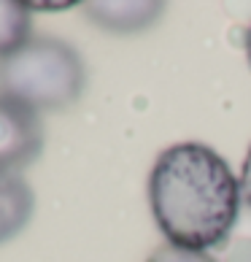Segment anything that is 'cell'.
Masks as SVG:
<instances>
[{
    "instance_id": "3957f363",
    "label": "cell",
    "mask_w": 251,
    "mask_h": 262,
    "mask_svg": "<svg viewBox=\"0 0 251 262\" xmlns=\"http://www.w3.org/2000/svg\"><path fill=\"white\" fill-rule=\"evenodd\" d=\"M41 114L22 103L0 98V170L22 173L43 151Z\"/></svg>"
},
{
    "instance_id": "6da1fadb",
    "label": "cell",
    "mask_w": 251,
    "mask_h": 262,
    "mask_svg": "<svg viewBox=\"0 0 251 262\" xmlns=\"http://www.w3.org/2000/svg\"><path fill=\"white\" fill-rule=\"evenodd\" d=\"M240 187L227 160L200 141L173 143L149 176V206L170 246L208 251L230 238L240 213Z\"/></svg>"
},
{
    "instance_id": "9c48e42d",
    "label": "cell",
    "mask_w": 251,
    "mask_h": 262,
    "mask_svg": "<svg viewBox=\"0 0 251 262\" xmlns=\"http://www.w3.org/2000/svg\"><path fill=\"white\" fill-rule=\"evenodd\" d=\"M238 187H240V200H243V206L251 208V146H248V151H246L243 168H240Z\"/></svg>"
},
{
    "instance_id": "ba28073f",
    "label": "cell",
    "mask_w": 251,
    "mask_h": 262,
    "mask_svg": "<svg viewBox=\"0 0 251 262\" xmlns=\"http://www.w3.org/2000/svg\"><path fill=\"white\" fill-rule=\"evenodd\" d=\"M146 262H216L208 251H192V249H178L170 244H162L151 251Z\"/></svg>"
},
{
    "instance_id": "5b68a950",
    "label": "cell",
    "mask_w": 251,
    "mask_h": 262,
    "mask_svg": "<svg viewBox=\"0 0 251 262\" xmlns=\"http://www.w3.org/2000/svg\"><path fill=\"white\" fill-rule=\"evenodd\" d=\"M35 211V195L22 173L0 170V244L16 238Z\"/></svg>"
},
{
    "instance_id": "7a4b0ae2",
    "label": "cell",
    "mask_w": 251,
    "mask_h": 262,
    "mask_svg": "<svg viewBox=\"0 0 251 262\" xmlns=\"http://www.w3.org/2000/svg\"><path fill=\"white\" fill-rule=\"evenodd\" d=\"M86 65L71 43L33 35L16 52L0 57V98L33 111H60L84 95Z\"/></svg>"
},
{
    "instance_id": "8992f818",
    "label": "cell",
    "mask_w": 251,
    "mask_h": 262,
    "mask_svg": "<svg viewBox=\"0 0 251 262\" xmlns=\"http://www.w3.org/2000/svg\"><path fill=\"white\" fill-rule=\"evenodd\" d=\"M33 38V11L19 0H0V57L16 52Z\"/></svg>"
},
{
    "instance_id": "277c9868",
    "label": "cell",
    "mask_w": 251,
    "mask_h": 262,
    "mask_svg": "<svg viewBox=\"0 0 251 262\" xmlns=\"http://www.w3.org/2000/svg\"><path fill=\"white\" fill-rule=\"evenodd\" d=\"M84 11L86 19L103 30L127 35L151 27L165 14V3L159 0H100V3H84Z\"/></svg>"
},
{
    "instance_id": "8fae6325",
    "label": "cell",
    "mask_w": 251,
    "mask_h": 262,
    "mask_svg": "<svg viewBox=\"0 0 251 262\" xmlns=\"http://www.w3.org/2000/svg\"><path fill=\"white\" fill-rule=\"evenodd\" d=\"M246 57H248V65H251V27L246 30Z\"/></svg>"
},
{
    "instance_id": "52a82bcc",
    "label": "cell",
    "mask_w": 251,
    "mask_h": 262,
    "mask_svg": "<svg viewBox=\"0 0 251 262\" xmlns=\"http://www.w3.org/2000/svg\"><path fill=\"white\" fill-rule=\"evenodd\" d=\"M227 244V262H251V208L243 206Z\"/></svg>"
},
{
    "instance_id": "30bf717a",
    "label": "cell",
    "mask_w": 251,
    "mask_h": 262,
    "mask_svg": "<svg viewBox=\"0 0 251 262\" xmlns=\"http://www.w3.org/2000/svg\"><path fill=\"white\" fill-rule=\"evenodd\" d=\"M30 11H65V8H73V3H27Z\"/></svg>"
}]
</instances>
